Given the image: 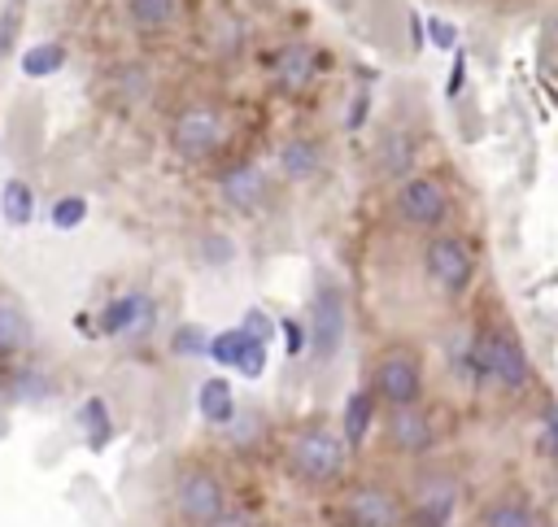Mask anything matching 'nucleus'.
Segmentation results:
<instances>
[{
    "instance_id": "f257e3e1",
    "label": "nucleus",
    "mask_w": 558,
    "mask_h": 527,
    "mask_svg": "<svg viewBox=\"0 0 558 527\" xmlns=\"http://www.w3.org/2000/svg\"><path fill=\"white\" fill-rule=\"evenodd\" d=\"M289 471L302 484H332L345 471V440L328 427H306L289 445Z\"/></svg>"
},
{
    "instance_id": "f03ea898",
    "label": "nucleus",
    "mask_w": 558,
    "mask_h": 527,
    "mask_svg": "<svg viewBox=\"0 0 558 527\" xmlns=\"http://www.w3.org/2000/svg\"><path fill=\"white\" fill-rule=\"evenodd\" d=\"M227 510V488L210 466H183L175 475V514L188 527H210Z\"/></svg>"
},
{
    "instance_id": "7ed1b4c3",
    "label": "nucleus",
    "mask_w": 558,
    "mask_h": 527,
    "mask_svg": "<svg viewBox=\"0 0 558 527\" xmlns=\"http://www.w3.org/2000/svg\"><path fill=\"white\" fill-rule=\"evenodd\" d=\"M467 358H471V371L475 375H489L502 388H523L528 384V358L515 345V336H506V332H480L471 340V354Z\"/></svg>"
},
{
    "instance_id": "20e7f679",
    "label": "nucleus",
    "mask_w": 558,
    "mask_h": 527,
    "mask_svg": "<svg viewBox=\"0 0 558 527\" xmlns=\"http://www.w3.org/2000/svg\"><path fill=\"white\" fill-rule=\"evenodd\" d=\"M341 523L345 527H406V514L397 497L380 484H354L341 497Z\"/></svg>"
},
{
    "instance_id": "39448f33",
    "label": "nucleus",
    "mask_w": 558,
    "mask_h": 527,
    "mask_svg": "<svg viewBox=\"0 0 558 527\" xmlns=\"http://www.w3.org/2000/svg\"><path fill=\"white\" fill-rule=\"evenodd\" d=\"M345 323H350L345 297H341L337 288H319L315 301H310V336H306V345H310V354H315L319 362H332V358L341 354V345H345Z\"/></svg>"
},
{
    "instance_id": "423d86ee",
    "label": "nucleus",
    "mask_w": 558,
    "mask_h": 527,
    "mask_svg": "<svg viewBox=\"0 0 558 527\" xmlns=\"http://www.w3.org/2000/svg\"><path fill=\"white\" fill-rule=\"evenodd\" d=\"M380 401H389L393 410H406L423 397V371L419 362L406 354V349H393L376 362V388H371Z\"/></svg>"
},
{
    "instance_id": "0eeeda50",
    "label": "nucleus",
    "mask_w": 558,
    "mask_h": 527,
    "mask_svg": "<svg viewBox=\"0 0 558 527\" xmlns=\"http://www.w3.org/2000/svg\"><path fill=\"white\" fill-rule=\"evenodd\" d=\"M170 144H175V153L188 157V162L210 157V153L223 144V118H218V110H210V105L183 110V114L175 118V127H170Z\"/></svg>"
},
{
    "instance_id": "6e6552de",
    "label": "nucleus",
    "mask_w": 558,
    "mask_h": 527,
    "mask_svg": "<svg viewBox=\"0 0 558 527\" xmlns=\"http://www.w3.org/2000/svg\"><path fill=\"white\" fill-rule=\"evenodd\" d=\"M423 261H428L432 284L445 288V293H462L471 284V275H475V257H471V248L458 235H436L428 244Z\"/></svg>"
},
{
    "instance_id": "1a4fd4ad",
    "label": "nucleus",
    "mask_w": 558,
    "mask_h": 527,
    "mask_svg": "<svg viewBox=\"0 0 558 527\" xmlns=\"http://www.w3.org/2000/svg\"><path fill=\"white\" fill-rule=\"evenodd\" d=\"M397 209H402V218L415 222V227H436V222L449 214V196H445V188H441L436 179L410 175V179L402 183V192H397Z\"/></svg>"
},
{
    "instance_id": "9d476101",
    "label": "nucleus",
    "mask_w": 558,
    "mask_h": 527,
    "mask_svg": "<svg viewBox=\"0 0 558 527\" xmlns=\"http://www.w3.org/2000/svg\"><path fill=\"white\" fill-rule=\"evenodd\" d=\"M153 319H157L153 297H144V293H123V297H114V301L101 310L97 327H101V336H149V332H153Z\"/></svg>"
},
{
    "instance_id": "9b49d317",
    "label": "nucleus",
    "mask_w": 558,
    "mask_h": 527,
    "mask_svg": "<svg viewBox=\"0 0 558 527\" xmlns=\"http://www.w3.org/2000/svg\"><path fill=\"white\" fill-rule=\"evenodd\" d=\"M454 505H458V488L449 479H432L419 488V497L406 514V527H449Z\"/></svg>"
},
{
    "instance_id": "f8f14e48",
    "label": "nucleus",
    "mask_w": 558,
    "mask_h": 527,
    "mask_svg": "<svg viewBox=\"0 0 558 527\" xmlns=\"http://www.w3.org/2000/svg\"><path fill=\"white\" fill-rule=\"evenodd\" d=\"M218 188H223L227 205L240 209V214H253V209L266 201V179H262L257 166H231V170H223Z\"/></svg>"
},
{
    "instance_id": "ddd939ff",
    "label": "nucleus",
    "mask_w": 558,
    "mask_h": 527,
    "mask_svg": "<svg viewBox=\"0 0 558 527\" xmlns=\"http://www.w3.org/2000/svg\"><path fill=\"white\" fill-rule=\"evenodd\" d=\"M389 440L397 453H428L432 449V423L423 410L406 406V410H393L389 414Z\"/></svg>"
},
{
    "instance_id": "4468645a",
    "label": "nucleus",
    "mask_w": 558,
    "mask_h": 527,
    "mask_svg": "<svg viewBox=\"0 0 558 527\" xmlns=\"http://www.w3.org/2000/svg\"><path fill=\"white\" fill-rule=\"evenodd\" d=\"M310 79H315V53L306 44H289L275 57V83L284 92H302Z\"/></svg>"
},
{
    "instance_id": "2eb2a0df",
    "label": "nucleus",
    "mask_w": 558,
    "mask_h": 527,
    "mask_svg": "<svg viewBox=\"0 0 558 527\" xmlns=\"http://www.w3.org/2000/svg\"><path fill=\"white\" fill-rule=\"evenodd\" d=\"M196 406H201L205 423H214V427H231L236 423V397H231L227 380H205L201 393H196Z\"/></svg>"
},
{
    "instance_id": "dca6fc26",
    "label": "nucleus",
    "mask_w": 558,
    "mask_h": 527,
    "mask_svg": "<svg viewBox=\"0 0 558 527\" xmlns=\"http://www.w3.org/2000/svg\"><path fill=\"white\" fill-rule=\"evenodd\" d=\"M371 419H376V393H367V388L350 393L345 414H341V427H345V445H350V449H358V445L367 440Z\"/></svg>"
},
{
    "instance_id": "f3484780",
    "label": "nucleus",
    "mask_w": 558,
    "mask_h": 527,
    "mask_svg": "<svg viewBox=\"0 0 558 527\" xmlns=\"http://www.w3.org/2000/svg\"><path fill=\"white\" fill-rule=\"evenodd\" d=\"M31 345V319L18 301H0V354H23Z\"/></svg>"
},
{
    "instance_id": "a211bd4d",
    "label": "nucleus",
    "mask_w": 558,
    "mask_h": 527,
    "mask_svg": "<svg viewBox=\"0 0 558 527\" xmlns=\"http://www.w3.org/2000/svg\"><path fill=\"white\" fill-rule=\"evenodd\" d=\"M0 214H5L10 227H27L36 218V192L27 179H10L0 188Z\"/></svg>"
},
{
    "instance_id": "6ab92c4d",
    "label": "nucleus",
    "mask_w": 558,
    "mask_h": 527,
    "mask_svg": "<svg viewBox=\"0 0 558 527\" xmlns=\"http://www.w3.org/2000/svg\"><path fill=\"white\" fill-rule=\"evenodd\" d=\"M127 18H131L140 31L170 27V23L179 18V0H127Z\"/></svg>"
},
{
    "instance_id": "aec40b11",
    "label": "nucleus",
    "mask_w": 558,
    "mask_h": 527,
    "mask_svg": "<svg viewBox=\"0 0 558 527\" xmlns=\"http://www.w3.org/2000/svg\"><path fill=\"white\" fill-rule=\"evenodd\" d=\"M79 427L88 432V449H92V453H101V449L110 445V436H114L110 406H105L101 397H88V401H84V410H79Z\"/></svg>"
},
{
    "instance_id": "412c9836",
    "label": "nucleus",
    "mask_w": 558,
    "mask_h": 527,
    "mask_svg": "<svg viewBox=\"0 0 558 527\" xmlns=\"http://www.w3.org/2000/svg\"><path fill=\"white\" fill-rule=\"evenodd\" d=\"M66 66V49L62 44H36V49H27V57H23V70L31 75V79H49V75H58Z\"/></svg>"
},
{
    "instance_id": "4be33fe9",
    "label": "nucleus",
    "mask_w": 558,
    "mask_h": 527,
    "mask_svg": "<svg viewBox=\"0 0 558 527\" xmlns=\"http://www.w3.org/2000/svg\"><path fill=\"white\" fill-rule=\"evenodd\" d=\"M484 527H536V514L523 501H493L484 510Z\"/></svg>"
},
{
    "instance_id": "5701e85b",
    "label": "nucleus",
    "mask_w": 558,
    "mask_h": 527,
    "mask_svg": "<svg viewBox=\"0 0 558 527\" xmlns=\"http://www.w3.org/2000/svg\"><path fill=\"white\" fill-rule=\"evenodd\" d=\"M315 170H319V149H315V144L297 140V144H289V149H284V175H293V179H310Z\"/></svg>"
},
{
    "instance_id": "b1692460",
    "label": "nucleus",
    "mask_w": 558,
    "mask_h": 527,
    "mask_svg": "<svg viewBox=\"0 0 558 527\" xmlns=\"http://www.w3.org/2000/svg\"><path fill=\"white\" fill-rule=\"evenodd\" d=\"M170 349H175V358H201V354H210V336H205L196 323H183V327L170 336Z\"/></svg>"
},
{
    "instance_id": "393cba45",
    "label": "nucleus",
    "mask_w": 558,
    "mask_h": 527,
    "mask_svg": "<svg viewBox=\"0 0 558 527\" xmlns=\"http://www.w3.org/2000/svg\"><path fill=\"white\" fill-rule=\"evenodd\" d=\"M410 157H415L410 140H406V136H389V140H384V153H380V166H384V175H406Z\"/></svg>"
},
{
    "instance_id": "a878e982",
    "label": "nucleus",
    "mask_w": 558,
    "mask_h": 527,
    "mask_svg": "<svg viewBox=\"0 0 558 527\" xmlns=\"http://www.w3.org/2000/svg\"><path fill=\"white\" fill-rule=\"evenodd\" d=\"M84 218H88V201L84 196H62L53 205V227H62V231H75Z\"/></svg>"
},
{
    "instance_id": "bb28decb",
    "label": "nucleus",
    "mask_w": 558,
    "mask_h": 527,
    "mask_svg": "<svg viewBox=\"0 0 558 527\" xmlns=\"http://www.w3.org/2000/svg\"><path fill=\"white\" fill-rule=\"evenodd\" d=\"M210 527H257V518H253V510H244V505H227Z\"/></svg>"
},
{
    "instance_id": "cd10ccee",
    "label": "nucleus",
    "mask_w": 558,
    "mask_h": 527,
    "mask_svg": "<svg viewBox=\"0 0 558 527\" xmlns=\"http://www.w3.org/2000/svg\"><path fill=\"white\" fill-rule=\"evenodd\" d=\"M205 261H214V267L231 261V240L227 235H205Z\"/></svg>"
},
{
    "instance_id": "c85d7f7f",
    "label": "nucleus",
    "mask_w": 558,
    "mask_h": 527,
    "mask_svg": "<svg viewBox=\"0 0 558 527\" xmlns=\"http://www.w3.org/2000/svg\"><path fill=\"white\" fill-rule=\"evenodd\" d=\"M428 36H432L436 49H454V44H458V31H454L445 18H432V23H428Z\"/></svg>"
},
{
    "instance_id": "c756f323",
    "label": "nucleus",
    "mask_w": 558,
    "mask_h": 527,
    "mask_svg": "<svg viewBox=\"0 0 558 527\" xmlns=\"http://www.w3.org/2000/svg\"><path fill=\"white\" fill-rule=\"evenodd\" d=\"M244 332H249V336H253V340H262V345H266V340H270V332H275V327H270V319H266V314H262V310H249V314H244Z\"/></svg>"
},
{
    "instance_id": "7c9ffc66",
    "label": "nucleus",
    "mask_w": 558,
    "mask_h": 527,
    "mask_svg": "<svg viewBox=\"0 0 558 527\" xmlns=\"http://www.w3.org/2000/svg\"><path fill=\"white\" fill-rule=\"evenodd\" d=\"M284 336H289V354H302V349H306V332H302V323L284 319Z\"/></svg>"
},
{
    "instance_id": "2f4dec72",
    "label": "nucleus",
    "mask_w": 558,
    "mask_h": 527,
    "mask_svg": "<svg viewBox=\"0 0 558 527\" xmlns=\"http://www.w3.org/2000/svg\"><path fill=\"white\" fill-rule=\"evenodd\" d=\"M545 445L558 453V406H549V410H545Z\"/></svg>"
},
{
    "instance_id": "473e14b6",
    "label": "nucleus",
    "mask_w": 558,
    "mask_h": 527,
    "mask_svg": "<svg viewBox=\"0 0 558 527\" xmlns=\"http://www.w3.org/2000/svg\"><path fill=\"white\" fill-rule=\"evenodd\" d=\"M462 70H467V66H462V57H458V62H454V75H449V97L462 92Z\"/></svg>"
}]
</instances>
